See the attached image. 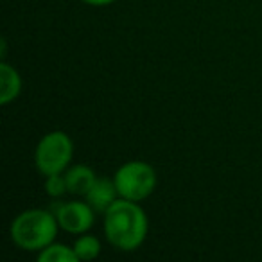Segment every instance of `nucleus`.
<instances>
[{
	"mask_svg": "<svg viewBox=\"0 0 262 262\" xmlns=\"http://www.w3.org/2000/svg\"><path fill=\"white\" fill-rule=\"evenodd\" d=\"M104 233L112 246L122 251H133L146 241L147 215L137 201L115 200L104 212Z\"/></svg>",
	"mask_w": 262,
	"mask_h": 262,
	"instance_id": "obj_1",
	"label": "nucleus"
},
{
	"mask_svg": "<svg viewBox=\"0 0 262 262\" xmlns=\"http://www.w3.org/2000/svg\"><path fill=\"white\" fill-rule=\"evenodd\" d=\"M58 226L59 223L52 212L31 208L13 219L11 239L26 251H41L54 243Z\"/></svg>",
	"mask_w": 262,
	"mask_h": 262,
	"instance_id": "obj_2",
	"label": "nucleus"
},
{
	"mask_svg": "<svg viewBox=\"0 0 262 262\" xmlns=\"http://www.w3.org/2000/svg\"><path fill=\"white\" fill-rule=\"evenodd\" d=\"M113 182L120 198L139 203L153 194L157 187V172L146 162H127L117 169Z\"/></svg>",
	"mask_w": 262,
	"mask_h": 262,
	"instance_id": "obj_3",
	"label": "nucleus"
},
{
	"mask_svg": "<svg viewBox=\"0 0 262 262\" xmlns=\"http://www.w3.org/2000/svg\"><path fill=\"white\" fill-rule=\"evenodd\" d=\"M72 157V139L63 131H51L38 142L36 153H34V164L41 174L51 176L65 171Z\"/></svg>",
	"mask_w": 262,
	"mask_h": 262,
	"instance_id": "obj_4",
	"label": "nucleus"
},
{
	"mask_svg": "<svg viewBox=\"0 0 262 262\" xmlns=\"http://www.w3.org/2000/svg\"><path fill=\"white\" fill-rule=\"evenodd\" d=\"M94 208L90 203L83 201H70V203H58L54 207V215L59 223V228L69 233H84L94 226Z\"/></svg>",
	"mask_w": 262,
	"mask_h": 262,
	"instance_id": "obj_5",
	"label": "nucleus"
},
{
	"mask_svg": "<svg viewBox=\"0 0 262 262\" xmlns=\"http://www.w3.org/2000/svg\"><path fill=\"white\" fill-rule=\"evenodd\" d=\"M117 196H119V190L115 187V182L106 178H97L94 187L88 190V194L84 198H86V201L95 212H102L104 214L112 207L113 201L117 200Z\"/></svg>",
	"mask_w": 262,
	"mask_h": 262,
	"instance_id": "obj_6",
	"label": "nucleus"
},
{
	"mask_svg": "<svg viewBox=\"0 0 262 262\" xmlns=\"http://www.w3.org/2000/svg\"><path fill=\"white\" fill-rule=\"evenodd\" d=\"M0 102L2 104H9L15 101L22 92V77H20L18 70L11 67L9 63L2 61L0 63Z\"/></svg>",
	"mask_w": 262,
	"mask_h": 262,
	"instance_id": "obj_7",
	"label": "nucleus"
},
{
	"mask_svg": "<svg viewBox=\"0 0 262 262\" xmlns=\"http://www.w3.org/2000/svg\"><path fill=\"white\" fill-rule=\"evenodd\" d=\"M67 178V187H69L70 194H76V196H86L88 190L94 187L95 176L94 169L86 167V165H74L72 169L65 172Z\"/></svg>",
	"mask_w": 262,
	"mask_h": 262,
	"instance_id": "obj_8",
	"label": "nucleus"
},
{
	"mask_svg": "<svg viewBox=\"0 0 262 262\" xmlns=\"http://www.w3.org/2000/svg\"><path fill=\"white\" fill-rule=\"evenodd\" d=\"M38 260L40 262H77L79 258H77L74 248L67 246V244L52 243L40 251Z\"/></svg>",
	"mask_w": 262,
	"mask_h": 262,
	"instance_id": "obj_9",
	"label": "nucleus"
},
{
	"mask_svg": "<svg viewBox=\"0 0 262 262\" xmlns=\"http://www.w3.org/2000/svg\"><path fill=\"white\" fill-rule=\"evenodd\" d=\"M74 251H76L79 260H94L99 253H101V243L97 237L94 235H81L79 239L74 243Z\"/></svg>",
	"mask_w": 262,
	"mask_h": 262,
	"instance_id": "obj_10",
	"label": "nucleus"
},
{
	"mask_svg": "<svg viewBox=\"0 0 262 262\" xmlns=\"http://www.w3.org/2000/svg\"><path fill=\"white\" fill-rule=\"evenodd\" d=\"M45 190H47V194H49V196H52V198H61L65 192H69L65 174L58 172V174L47 176V182H45Z\"/></svg>",
	"mask_w": 262,
	"mask_h": 262,
	"instance_id": "obj_11",
	"label": "nucleus"
},
{
	"mask_svg": "<svg viewBox=\"0 0 262 262\" xmlns=\"http://www.w3.org/2000/svg\"><path fill=\"white\" fill-rule=\"evenodd\" d=\"M83 2H86V4H90V6H110V4H113L115 0H83Z\"/></svg>",
	"mask_w": 262,
	"mask_h": 262,
	"instance_id": "obj_12",
	"label": "nucleus"
}]
</instances>
